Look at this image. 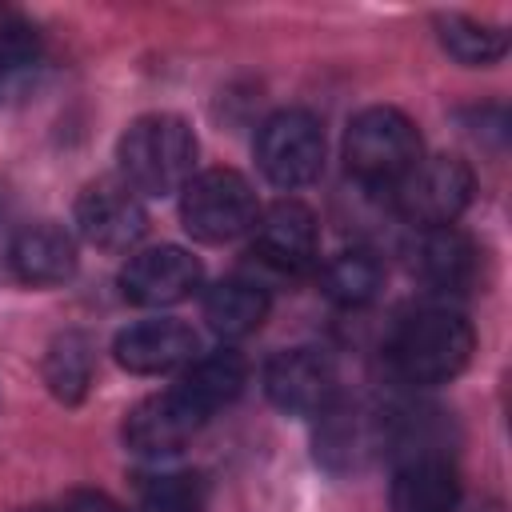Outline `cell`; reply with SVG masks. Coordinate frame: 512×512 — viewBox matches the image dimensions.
<instances>
[{"label":"cell","instance_id":"1","mask_svg":"<svg viewBox=\"0 0 512 512\" xmlns=\"http://www.w3.org/2000/svg\"><path fill=\"white\" fill-rule=\"evenodd\" d=\"M192 168H196V136L172 112L140 116L120 136V172L132 192L168 196L192 180Z\"/></svg>","mask_w":512,"mask_h":512},{"label":"cell","instance_id":"2","mask_svg":"<svg viewBox=\"0 0 512 512\" xmlns=\"http://www.w3.org/2000/svg\"><path fill=\"white\" fill-rule=\"evenodd\" d=\"M472 324L448 308H424L392 336V364L408 384H444L472 360Z\"/></svg>","mask_w":512,"mask_h":512},{"label":"cell","instance_id":"3","mask_svg":"<svg viewBox=\"0 0 512 512\" xmlns=\"http://www.w3.org/2000/svg\"><path fill=\"white\" fill-rule=\"evenodd\" d=\"M344 160L360 184L396 188L420 160V132L396 108H364L344 132Z\"/></svg>","mask_w":512,"mask_h":512},{"label":"cell","instance_id":"4","mask_svg":"<svg viewBox=\"0 0 512 512\" xmlns=\"http://www.w3.org/2000/svg\"><path fill=\"white\" fill-rule=\"evenodd\" d=\"M256 216H260L256 196H252L248 180L232 168H208L184 184L180 220L204 244L236 240L240 232H248L256 224Z\"/></svg>","mask_w":512,"mask_h":512},{"label":"cell","instance_id":"5","mask_svg":"<svg viewBox=\"0 0 512 512\" xmlns=\"http://www.w3.org/2000/svg\"><path fill=\"white\" fill-rule=\"evenodd\" d=\"M256 164L276 188H304L320 176L324 132L320 120L304 108H284L264 120L256 136Z\"/></svg>","mask_w":512,"mask_h":512},{"label":"cell","instance_id":"6","mask_svg":"<svg viewBox=\"0 0 512 512\" xmlns=\"http://www.w3.org/2000/svg\"><path fill=\"white\" fill-rule=\"evenodd\" d=\"M472 188V168L460 156H428L416 160V168L392 188V196L404 220L420 228H444L468 208Z\"/></svg>","mask_w":512,"mask_h":512},{"label":"cell","instance_id":"7","mask_svg":"<svg viewBox=\"0 0 512 512\" xmlns=\"http://www.w3.org/2000/svg\"><path fill=\"white\" fill-rule=\"evenodd\" d=\"M264 392L292 416H320L336 400V368L316 348H284L264 368Z\"/></svg>","mask_w":512,"mask_h":512},{"label":"cell","instance_id":"8","mask_svg":"<svg viewBox=\"0 0 512 512\" xmlns=\"http://www.w3.org/2000/svg\"><path fill=\"white\" fill-rule=\"evenodd\" d=\"M76 228L88 244L104 252H124L148 232V212L128 184L96 180L76 200Z\"/></svg>","mask_w":512,"mask_h":512},{"label":"cell","instance_id":"9","mask_svg":"<svg viewBox=\"0 0 512 512\" xmlns=\"http://www.w3.org/2000/svg\"><path fill=\"white\" fill-rule=\"evenodd\" d=\"M252 256L280 276L308 272L316 260V216L296 200H276L252 224Z\"/></svg>","mask_w":512,"mask_h":512},{"label":"cell","instance_id":"10","mask_svg":"<svg viewBox=\"0 0 512 512\" xmlns=\"http://www.w3.org/2000/svg\"><path fill=\"white\" fill-rule=\"evenodd\" d=\"M192 288H200V260L176 244H160L148 252H136L120 272V292L132 304L164 308L184 300Z\"/></svg>","mask_w":512,"mask_h":512},{"label":"cell","instance_id":"11","mask_svg":"<svg viewBox=\"0 0 512 512\" xmlns=\"http://www.w3.org/2000/svg\"><path fill=\"white\" fill-rule=\"evenodd\" d=\"M204 424V412L180 392H156L140 400L124 420V440L140 456H172L180 452Z\"/></svg>","mask_w":512,"mask_h":512},{"label":"cell","instance_id":"12","mask_svg":"<svg viewBox=\"0 0 512 512\" xmlns=\"http://www.w3.org/2000/svg\"><path fill=\"white\" fill-rule=\"evenodd\" d=\"M112 352L128 372H172L196 356V332L180 320H140L116 336Z\"/></svg>","mask_w":512,"mask_h":512},{"label":"cell","instance_id":"13","mask_svg":"<svg viewBox=\"0 0 512 512\" xmlns=\"http://www.w3.org/2000/svg\"><path fill=\"white\" fill-rule=\"evenodd\" d=\"M8 264L32 288L64 284L76 272V244H72V236L60 224L40 220V224H28V228H20L12 236Z\"/></svg>","mask_w":512,"mask_h":512},{"label":"cell","instance_id":"14","mask_svg":"<svg viewBox=\"0 0 512 512\" xmlns=\"http://www.w3.org/2000/svg\"><path fill=\"white\" fill-rule=\"evenodd\" d=\"M412 268L432 288L464 292L472 284V276H476V248L452 224H444V228H420V236L412 244Z\"/></svg>","mask_w":512,"mask_h":512},{"label":"cell","instance_id":"15","mask_svg":"<svg viewBox=\"0 0 512 512\" xmlns=\"http://www.w3.org/2000/svg\"><path fill=\"white\" fill-rule=\"evenodd\" d=\"M460 500L456 472L444 456L416 452L392 480V512H452Z\"/></svg>","mask_w":512,"mask_h":512},{"label":"cell","instance_id":"16","mask_svg":"<svg viewBox=\"0 0 512 512\" xmlns=\"http://www.w3.org/2000/svg\"><path fill=\"white\" fill-rule=\"evenodd\" d=\"M264 316H268V296L252 280H220L204 296V320L224 340H240V336L256 332L264 324Z\"/></svg>","mask_w":512,"mask_h":512},{"label":"cell","instance_id":"17","mask_svg":"<svg viewBox=\"0 0 512 512\" xmlns=\"http://www.w3.org/2000/svg\"><path fill=\"white\" fill-rule=\"evenodd\" d=\"M244 380H248V364L240 352L224 348V352H212V356H200L192 360V368L184 372V380L176 384L204 416L232 404L240 392H244Z\"/></svg>","mask_w":512,"mask_h":512},{"label":"cell","instance_id":"18","mask_svg":"<svg viewBox=\"0 0 512 512\" xmlns=\"http://www.w3.org/2000/svg\"><path fill=\"white\" fill-rule=\"evenodd\" d=\"M324 292L336 300V304H348V308H360V304H368L376 292H380V284H384V264L372 256V252H364V248H348V252H340V256H332L328 264H324Z\"/></svg>","mask_w":512,"mask_h":512},{"label":"cell","instance_id":"19","mask_svg":"<svg viewBox=\"0 0 512 512\" xmlns=\"http://www.w3.org/2000/svg\"><path fill=\"white\" fill-rule=\"evenodd\" d=\"M44 380L52 388V396H60L64 404H76L88 392L92 380V348L80 332H64L52 340L48 356H44Z\"/></svg>","mask_w":512,"mask_h":512},{"label":"cell","instance_id":"20","mask_svg":"<svg viewBox=\"0 0 512 512\" xmlns=\"http://www.w3.org/2000/svg\"><path fill=\"white\" fill-rule=\"evenodd\" d=\"M440 44L460 60V64H492L504 56L508 40L504 32L480 24V20H468V16H440Z\"/></svg>","mask_w":512,"mask_h":512},{"label":"cell","instance_id":"21","mask_svg":"<svg viewBox=\"0 0 512 512\" xmlns=\"http://www.w3.org/2000/svg\"><path fill=\"white\" fill-rule=\"evenodd\" d=\"M204 484L188 472L140 476V512H200Z\"/></svg>","mask_w":512,"mask_h":512},{"label":"cell","instance_id":"22","mask_svg":"<svg viewBox=\"0 0 512 512\" xmlns=\"http://www.w3.org/2000/svg\"><path fill=\"white\" fill-rule=\"evenodd\" d=\"M32 56H36V32L20 16L0 12V72L24 68L32 64Z\"/></svg>","mask_w":512,"mask_h":512},{"label":"cell","instance_id":"23","mask_svg":"<svg viewBox=\"0 0 512 512\" xmlns=\"http://www.w3.org/2000/svg\"><path fill=\"white\" fill-rule=\"evenodd\" d=\"M64 512H124V508L104 492H72Z\"/></svg>","mask_w":512,"mask_h":512},{"label":"cell","instance_id":"24","mask_svg":"<svg viewBox=\"0 0 512 512\" xmlns=\"http://www.w3.org/2000/svg\"><path fill=\"white\" fill-rule=\"evenodd\" d=\"M8 248H12V236H8V228H4V216H0V264L8 260Z\"/></svg>","mask_w":512,"mask_h":512}]
</instances>
